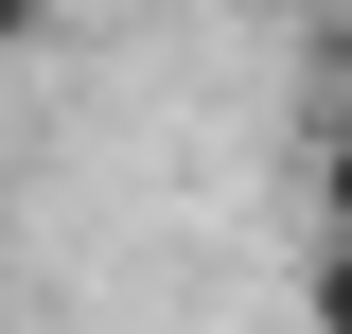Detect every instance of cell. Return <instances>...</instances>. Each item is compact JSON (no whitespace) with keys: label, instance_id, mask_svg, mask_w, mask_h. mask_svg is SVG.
Listing matches in <instances>:
<instances>
[{"label":"cell","instance_id":"3957f363","mask_svg":"<svg viewBox=\"0 0 352 334\" xmlns=\"http://www.w3.org/2000/svg\"><path fill=\"white\" fill-rule=\"evenodd\" d=\"M36 36H53V0H0V53H36Z\"/></svg>","mask_w":352,"mask_h":334},{"label":"cell","instance_id":"6da1fadb","mask_svg":"<svg viewBox=\"0 0 352 334\" xmlns=\"http://www.w3.org/2000/svg\"><path fill=\"white\" fill-rule=\"evenodd\" d=\"M300 334H352V229H317V264H300Z\"/></svg>","mask_w":352,"mask_h":334},{"label":"cell","instance_id":"7a4b0ae2","mask_svg":"<svg viewBox=\"0 0 352 334\" xmlns=\"http://www.w3.org/2000/svg\"><path fill=\"white\" fill-rule=\"evenodd\" d=\"M317 229H352V106L317 124Z\"/></svg>","mask_w":352,"mask_h":334}]
</instances>
